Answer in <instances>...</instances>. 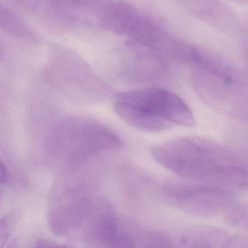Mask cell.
Listing matches in <instances>:
<instances>
[{"label":"cell","mask_w":248,"mask_h":248,"mask_svg":"<svg viewBox=\"0 0 248 248\" xmlns=\"http://www.w3.org/2000/svg\"><path fill=\"white\" fill-rule=\"evenodd\" d=\"M153 158L186 179L209 181L227 186L248 185V170L219 144L200 137L173 139L153 147Z\"/></svg>","instance_id":"1"},{"label":"cell","mask_w":248,"mask_h":248,"mask_svg":"<svg viewBox=\"0 0 248 248\" xmlns=\"http://www.w3.org/2000/svg\"><path fill=\"white\" fill-rule=\"evenodd\" d=\"M122 146L121 137L105 124L86 116H71L51 127L45 138V153L52 164L73 168Z\"/></svg>","instance_id":"2"},{"label":"cell","mask_w":248,"mask_h":248,"mask_svg":"<svg viewBox=\"0 0 248 248\" xmlns=\"http://www.w3.org/2000/svg\"><path fill=\"white\" fill-rule=\"evenodd\" d=\"M114 110L125 123L147 132H161L176 125H195V116L184 101L160 87L119 93L114 101Z\"/></svg>","instance_id":"3"},{"label":"cell","mask_w":248,"mask_h":248,"mask_svg":"<svg viewBox=\"0 0 248 248\" xmlns=\"http://www.w3.org/2000/svg\"><path fill=\"white\" fill-rule=\"evenodd\" d=\"M52 84L60 90L82 99L94 98L106 94V86L94 74L79 66L55 65L48 75Z\"/></svg>","instance_id":"4"},{"label":"cell","mask_w":248,"mask_h":248,"mask_svg":"<svg viewBox=\"0 0 248 248\" xmlns=\"http://www.w3.org/2000/svg\"><path fill=\"white\" fill-rule=\"evenodd\" d=\"M140 13L129 4L116 3L102 10L100 20L103 27L114 33L128 35Z\"/></svg>","instance_id":"5"},{"label":"cell","mask_w":248,"mask_h":248,"mask_svg":"<svg viewBox=\"0 0 248 248\" xmlns=\"http://www.w3.org/2000/svg\"><path fill=\"white\" fill-rule=\"evenodd\" d=\"M1 26L3 29L11 33L22 35L26 33V30L18 20L6 10H1Z\"/></svg>","instance_id":"6"},{"label":"cell","mask_w":248,"mask_h":248,"mask_svg":"<svg viewBox=\"0 0 248 248\" xmlns=\"http://www.w3.org/2000/svg\"><path fill=\"white\" fill-rule=\"evenodd\" d=\"M14 226L13 220L10 217H4L1 218L0 224V248H4L11 234L13 227Z\"/></svg>","instance_id":"7"},{"label":"cell","mask_w":248,"mask_h":248,"mask_svg":"<svg viewBox=\"0 0 248 248\" xmlns=\"http://www.w3.org/2000/svg\"><path fill=\"white\" fill-rule=\"evenodd\" d=\"M35 248H74L65 245L57 244L48 240H40L36 243Z\"/></svg>","instance_id":"8"},{"label":"cell","mask_w":248,"mask_h":248,"mask_svg":"<svg viewBox=\"0 0 248 248\" xmlns=\"http://www.w3.org/2000/svg\"><path fill=\"white\" fill-rule=\"evenodd\" d=\"M9 178H10V173H9L8 169H7V166L5 163L3 162V160L1 161V178H0V182H1V185H4L8 182Z\"/></svg>","instance_id":"9"},{"label":"cell","mask_w":248,"mask_h":248,"mask_svg":"<svg viewBox=\"0 0 248 248\" xmlns=\"http://www.w3.org/2000/svg\"><path fill=\"white\" fill-rule=\"evenodd\" d=\"M7 248H18V244H17V241L16 239H13L11 240L10 244L7 246Z\"/></svg>","instance_id":"10"},{"label":"cell","mask_w":248,"mask_h":248,"mask_svg":"<svg viewBox=\"0 0 248 248\" xmlns=\"http://www.w3.org/2000/svg\"><path fill=\"white\" fill-rule=\"evenodd\" d=\"M71 1H75V2H77V1H79L80 0H71Z\"/></svg>","instance_id":"11"}]
</instances>
